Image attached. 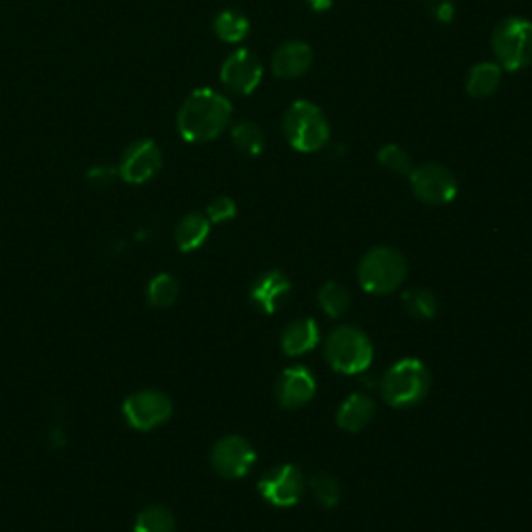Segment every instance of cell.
<instances>
[{"instance_id":"6da1fadb","label":"cell","mask_w":532,"mask_h":532,"mask_svg":"<svg viewBox=\"0 0 532 532\" xmlns=\"http://www.w3.org/2000/svg\"><path fill=\"white\" fill-rule=\"evenodd\" d=\"M233 106L229 98L212 88H198L183 100L177 113L179 136L190 144L217 140L229 127Z\"/></svg>"},{"instance_id":"7a4b0ae2","label":"cell","mask_w":532,"mask_h":532,"mask_svg":"<svg viewBox=\"0 0 532 532\" xmlns=\"http://www.w3.org/2000/svg\"><path fill=\"white\" fill-rule=\"evenodd\" d=\"M283 136L294 150L312 154L329 144L331 125L321 106L310 100H296L283 115Z\"/></svg>"},{"instance_id":"3957f363","label":"cell","mask_w":532,"mask_h":532,"mask_svg":"<svg viewBox=\"0 0 532 532\" xmlns=\"http://www.w3.org/2000/svg\"><path fill=\"white\" fill-rule=\"evenodd\" d=\"M431 389L429 368L418 358H404L393 364L381 379V395L395 408L420 404Z\"/></svg>"},{"instance_id":"277c9868","label":"cell","mask_w":532,"mask_h":532,"mask_svg":"<svg viewBox=\"0 0 532 532\" xmlns=\"http://www.w3.org/2000/svg\"><path fill=\"white\" fill-rule=\"evenodd\" d=\"M495 63L503 71H522L532 65V21L524 17L501 19L491 36Z\"/></svg>"},{"instance_id":"5b68a950","label":"cell","mask_w":532,"mask_h":532,"mask_svg":"<svg viewBox=\"0 0 532 532\" xmlns=\"http://www.w3.org/2000/svg\"><path fill=\"white\" fill-rule=\"evenodd\" d=\"M408 273L406 258L393 248H372L358 266V279L368 294L385 296L404 283Z\"/></svg>"},{"instance_id":"8992f818","label":"cell","mask_w":532,"mask_h":532,"mask_svg":"<svg viewBox=\"0 0 532 532\" xmlns=\"http://www.w3.org/2000/svg\"><path fill=\"white\" fill-rule=\"evenodd\" d=\"M325 358L341 375H360L372 364V343L356 327H337L325 341Z\"/></svg>"},{"instance_id":"52a82bcc","label":"cell","mask_w":532,"mask_h":532,"mask_svg":"<svg viewBox=\"0 0 532 532\" xmlns=\"http://www.w3.org/2000/svg\"><path fill=\"white\" fill-rule=\"evenodd\" d=\"M173 414L171 399L161 391H138L123 402V418L131 429L154 431Z\"/></svg>"},{"instance_id":"ba28073f","label":"cell","mask_w":532,"mask_h":532,"mask_svg":"<svg viewBox=\"0 0 532 532\" xmlns=\"http://www.w3.org/2000/svg\"><path fill=\"white\" fill-rule=\"evenodd\" d=\"M410 185L414 196L424 204H449L458 196V179L447 167L429 163L412 169Z\"/></svg>"},{"instance_id":"9c48e42d","label":"cell","mask_w":532,"mask_h":532,"mask_svg":"<svg viewBox=\"0 0 532 532\" xmlns=\"http://www.w3.org/2000/svg\"><path fill=\"white\" fill-rule=\"evenodd\" d=\"M304 487L306 478L302 470L294 464H283L269 470L258 483V491L262 493V497L273 503L275 508H294L304 495Z\"/></svg>"},{"instance_id":"30bf717a","label":"cell","mask_w":532,"mask_h":532,"mask_svg":"<svg viewBox=\"0 0 532 532\" xmlns=\"http://www.w3.org/2000/svg\"><path fill=\"white\" fill-rule=\"evenodd\" d=\"M262 61L248 48H237L221 65V84L235 96H250L262 82Z\"/></svg>"},{"instance_id":"8fae6325","label":"cell","mask_w":532,"mask_h":532,"mask_svg":"<svg viewBox=\"0 0 532 532\" xmlns=\"http://www.w3.org/2000/svg\"><path fill=\"white\" fill-rule=\"evenodd\" d=\"M161 167L163 152L158 148V144L154 140H140L125 150L119 165V177L125 183L142 185L154 179Z\"/></svg>"},{"instance_id":"7c38bea8","label":"cell","mask_w":532,"mask_h":532,"mask_svg":"<svg viewBox=\"0 0 532 532\" xmlns=\"http://www.w3.org/2000/svg\"><path fill=\"white\" fill-rule=\"evenodd\" d=\"M210 462H212V468H215L221 476L242 478L252 470L256 462V451L250 445V441H246L244 437L231 435V437L221 439L215 445Z\"/></svg>"},{"instance_id":"4fadbf2b","label":"cell","mask_w":532,"mask_h":532,"mask_svg":"<svg viewBox=\"0 0 532 532\" xmlns=\"http://www.w3.org/2000/svg\"><path fill=\"white\" fill-rule=\"evenodd\" d=\"M314 391H316V381L312 377V372L304 366L287 368L281 379L277 381V399L287 410H296L308 404L314 397Z\"/></svg>"},{"instance_id":"5bb4252c","label":"cell","mask_w":532,"mask_h":532,"mask_svg":"<svg viewBox=\"0 0 532 532\" xmlns=\"http://www.w3.org/2000/svg\"><path fill=\"white\" fill-rule=\"evenodd\" d=\"M312 48L302 40L283 42L271 59V69L281 79H298L306 75L312 67Z\"/></svg>"},{"instance_id":"9a60e30c","label":"cell","mask_w":532,"mask_h":532,"mask_svg":"<svg viewBox=\"0 0 532 532\" xmlns=\"http://www.w3.org/2000/svg\"><path fill=\"white\" fill-rule=\"evenodd\" d=\"M291 291V281L281 271L264 273L252 287V302L262 308L266 314H275L281 304L287 300Z\"/></svg>"},{"instance_id":"2e32d148","label":"cell","mask_w":532,"mask_h":532,"mask_svg":"<svg viewBox=\"0 0 532 532\" xmlns=\"http://www.w3.org/2000/svg\"><path fill=\"white\" fill-rule=\"evenodd\" d=\"M375 416V402L366 393H354L341 404L337 412V424L343 431L358 433Z\"/></svg>"},{"instance_id":"e0dca14e","label":"cell","mask_w":532,"mask_h":532,"mask_svg":"<svg viewBox=\"0 0 532 532\" xmlns=\"http://www.w3.org/2000/svg\"><path fill=\"white\" fill-rule=\"evenodd\" d=\"M318 339H321L318 325L312 321V318H302V321H296L285 327L281 335V348L287 356H302L316 348Z\"/></svg>"},{"instance_id":"ac0fdd59","label":"cell","mask_w":532,"mask_h":532,"mask_svg":"<svg viewBox=\"0 0 532 532\" xmlns=\"http://www.w3.org/2000/svg\"><path fill=\"white\" fill-rule=\"evenodd\" d=\"M503 77V69L495 61L476 63L466 77V92L472 98H487L497 92Z\"/></svg>"},{"instance_id":"d6986e66","label":"cell","mask_w":532,"mask_h":532,"mask_svg":"<svg viewBox=\"0 0 532 532\" xmlns=\"http://www.w3.org/2000/svg\"><path fill=\"white\" fill-rule=\"evenodd\" d=\"M210 235V221L204 215H198V212H192V215L183 217L177 223L175 229V242L181 252H194L198 250Z\"/></svg>"},{"instance_id":"ffe728a7","label":"cell","mask_w":532,"mask_h":532,"mask_svg":"<svg viewBox=\"0 0 532 532\" xmlns=\"http://www.w3.org/2000/svg\"><path fill=\"white\" fill-rule=\"evenodd\" d=\"M212 28H215V34L219 40L227 44H239V42H244L250 34V19L242 11L225 9L215 17Z\"/></svg>"},{"instance_id":"44dd1931","label":"cell","mask_w":532,"mask_h":532,"mask_svg":"<svg viewBox=\"0 0 532 532\" xmlns=\"http://www.w3.org/2000/svg\"><path fill=\"white\" fill-rule=\"evenodd\" d=\"M231 142L242 154L258 156L266 148V133L258 123L242 121L231 129Z\"/></svg>"},{"instance_id":"7402d4cb","label":"cell","mask_w":532,"mask_h":532,"mask_svg":"<svg viewBox=\"0 0 532 532\" xmlns=\"http://www.w3.org/2000/svg\"><path fill=\"white\" fill-rule=\"evenodd\" d=\"M148 304L152 308H169L179 296V283L173 275L161 273L148 283Z\"/></svg>"},{"instance_id":"603a6c76","label":"cell","mask_w":532,"mask_h":532,"mask_svg":"<svg viewBox=\"0 0 532 532\" xmlns=\"http://www.w3.org/2000/svg\"><path fill=\"white\" fill-rule=\"evenodd\" d=\"M350 302V291L339 283H325L321 291H318V304H321L325 314H329L331 318H339L341 314L348 312Z\"/></svg>"},{"instance_id":"cb8c5ba5","label":"cell","mask_w":532,"mask_h":532,"mask_svg":"<svg viewBox=\"0 0 532 532\" xmlns=\"http://www.w3.org/2000/svg\"><path fill=\"white\" fill-rule=\"evenodd\" d=\"M133 532H175V518L167 508L152 505V508L140 512L136 524H133Z\"/></svg>"},{"instance_id":"d4e9b609","label":"cell","mask_w":532,"mask_h":532,"mask_svg":"<svg viewBox=\"0 0 532 532\" xmlns=\"http://www.w3.org/2000/svg\"><path fill=\"white\" fill-rule=\"evenodd\" d=\"M310 491L323 508H335L341 499V485L333 474L318 472L310 478Z\"/></svg>"},{"instance_id":"484cf974","label":"cell","mask_w":532,"mask_h":532,"mask_svg":"<svg viewBox=\"0 0 532 532\" xmlns=\"http://www.w3.org/2000/svg\"><path fill=\"white\" fill-rule=\"evenodd\" d=\"M402 302L414 318H433L437 312V298L431 289H408Z\"/></svg>"},{"instance_id":"4316f807","label":"cell","mask_w":532,"mask_h":532,"mask_svg":"<svg viewBox=\"0 0 532 532\" xmlns=\"http://www.w3.org/2000/svg\"><path fill=\"white\" fill-rule=\"evenodd\" d=\"M377 161L381 163L383 169L397 175H410L414 169L410 154L399 144H385L377 154Z\"/></svg>"},{"instance_id":"83f0119b","label":"cell","mask_w":532,"mask_h":532,"mask_svg":"<svg viewBox=\"0 0 532 532\" xmlns=\"http://www.w3.org/2000/svg\"><path fill=\"white\" fill-rule=\"evenodd\" d=\"M235 215H237V204L227 196L215 198L206 208V217L210 223H225L235 219Z\"/></svg>"},{"instance_id":"f1b7e54d","label":"cell","mask_w":532,"mask_h":532,"mask_svg":"<svg viewBox=\"0 0 532 532\" xmlns=\"http://www.w3.org/2000/svg\"><path fill=\"white\" fill-rule=\"evenodd\" d=\"M86 177L96 188H106V185H111L119 177V169L113 165H96L88 171Z\"/></svg>"},{"instance_id":"f546056e","label":"cell","mask_w":532,"mask_h":532,"mask_svg":"<svg viewBox=\"0 0 532 532\" xmlns=\"http://www.w3.org/2000/svg\"><path fill=\"white\" fill-rule=\"evenodd\" d=\"M429 13L439 23H451L456 17L454 0H429Z\"/></svg>"},{"instance_id":"4dcf8cb0","label":"cell","mask_w":532,"mask_h":532,"mask_svg":"<svg viewBox=\"0 0 532 532\" xmlns=\"http://www.w3.org/2000/svg\"><path fill=\"white\" fill-rule=\"evenodd\" d=\"M304 3L314 11V13H325L333 7L335 0H304Z\"/></svg>"},{"instance_id":"1f68e13d","label":"cell","mask_w":532,"mask_h":532,"mask_svg":"<svg viewBox=\"0 0 532 532\" xmlns=\"http://www.w3.org/2000/svg\"><path fill=\"white\" fill-rule=\"evenodd\" d=\"M50 445H52V447H57V449H59V447H65V445H67V437L63 435V431H61L59 427L50 431Z\"/></svg>"}]
</instances>
